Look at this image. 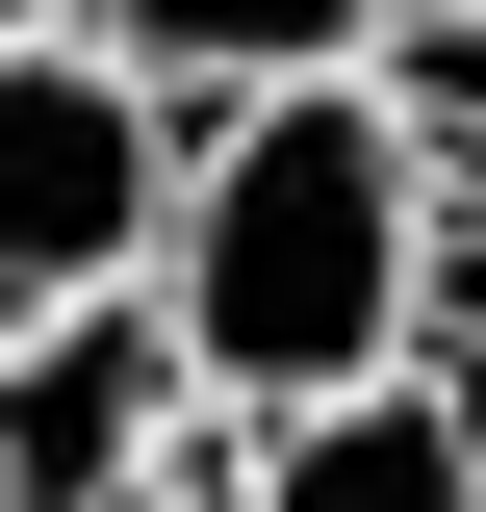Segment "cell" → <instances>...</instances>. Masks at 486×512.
Returning <instances> with one entry per match:
<instances>
[{
  "label": "cell",
  "mask_w": 486,
  "mask_h": 512,
  "mask_svg": "<svg viewBox=\"0 0 486 512\" xmlns=\"http://www.w3.org/2000/svg\"><path fill=\"white\" fill-rule=\"evenodd\" d=\"M410 231L435 154L384 128V77H256V103H180V180H154V333H180L205 410H307V384L410 359Z\"/></svg>",
  "instance_id": "obj_1"
},
{
  "label": "cell",
  "mask_w": 486,
  "mask_h": 512,
  "mask_svg": "<svg viewBox=\"0 0 486 512\" xmlns=\"http://www.w3.org/2000/svg\"><path fill=\"white\" fill-rule=\"evenodd\" d=\"M154 180H180V103L77 26H0V308L154 282Z\"/></svg>",
  "instance_id": "obj_2"
},
{
  "label": "cell",
  "mask_w": 486,
  "mask_h": 512,
  "mask_svg": "<svg viewBox=\"0 0 486 512\" xmlns=\"http://www.w3.org/2000/svg\"><path fill=\"white\" fill-rule=\"evenodd\" d=\"M231 436L154 333V282H77V308H0V512H154Z\"/></svg>",
  "instance_id": "obj_3"
},
{
  "label": "cell",
  "mask_w": 486,
  "mask_h": 512,
  "mask_svg": "<svg viewBox=\"0 0 486 512\" xmlns=\"http://www.w3.org/2000/svg\"><path fill=\"white\" fill-rule=\"evenodd\" d=\"M231 512H486V384L461 359H359L307 410H231Z\"/></svg>",
  "instance_id": "obj_4"
},
{
  "label": "cell",
  "mask_w": 486,
  "mask_h": 512,
  "mask_svg": "<svg viewBox=\"0 0 486 512\" xmlns=\"http://www.w3.org/2000/svg\"><path fill=\"white\" fill-rule=\"evenodd\" d=\"M52 26H77V52H128L154 103H256V77H333L384 0H52Z\"/></svg>",
  "instance_id": "obj_5"
},
{
  "label": "cell",
  "mask_w": 486,
  "mask_h": 512,
  "mask_svg": "<svg viewBox=\"0 0 486 512\" xmlns=\"http://www.w3.org/2000/svg\"><path fill=\"white\" fill-rule=\"evenodd\" d=\"M359 77H384V128H410L435 180H486V0H384Z\"/></svg>",
  "instance_id": "obj_6"
},
{
  "label": "cell",
  "mask_w": 486,
  "mask_h": 512,
  "mask_svg": "<svg viewBox=\"0 0 486 512\" xmlns=\"http://www.w3.org/2000/svg\"><path fill=\"white\" fill-rule=\"evenodd\" d=\"M410 359L486 384V180H435V231H410Z\"/></svg>",
  "instance_id": "obj_7"
},
{
  "label": "cell",
  "mask_w": 486,
  "mask_h": 512,
  "mask_svg": "<svg viewBox=\"0 0 486 512\" xmlns=\"http://www.w3.org/2000/svg\"><path fill=\"white\" fill-rule=\"evenodd\" d=\"M154 512H231V436H205V461H180V487H154Z\"/></svg>",
  "instance_id": "obj_8"
}]
</instances>
